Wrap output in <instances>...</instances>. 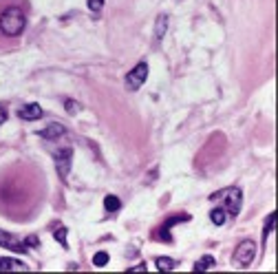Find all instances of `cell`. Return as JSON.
Masks as SVG:
<instances>
[{"label":"cell","instance_id":"1","mask_svg":"<svg viewBox=\"0 0 278 274\" xmlns=\"http://www.w3.org/2000/svg\"><path fill=\"white\" fill-rule=\"evenodd\" d=\"M27 27V16L22 7H7L0 14V33H5L7 38H18Z\"/></svg>","mask_w":278,"mask_h":274},{"label":"cell","instance_id":"2","mask_svg":"<svg viewBox=\"0 0 278 274\" xmlns=\"http://www.w3.org/2000/svg\"><path fill=\"white\" fill-rule=\"evenodd\" d=\"M210 201H223L221 208L228 212V217H238V212H241V204H243V193H241L236 186H230V188L212 193L210 194Z\"/></svg>","mask_w":278,"mask_h":274},{"label":"cell","instance_id":"3","mask_svg":"<svg viewBox=\"0 0 278 274\" xmlns=\"http://www.w3.org/2000/svg\"><path fill=\"white\" fill-rule=\"evenodd\" d=\"M256 257V241L254 239H241L238 245L234 248V261L238 268H249Z\"/></svg>","mask_w":278,"mask_h":274},{"label":"cell","instance_id":"4","mask_svg":"<svg viewBox=\"0 0 278 274\" xmlns=\"http://www.w3.org/2000/svg\"><path fill=\"white\" fill-rule=\"evenodd\" d=\"M148 71H150L148 62L139 60L137 64H135V69H130L128 73H126V78H124L126 89H128V91H139V89H141L144 82L148 80Z\"/></svg>","mask_w":278,"mask_h":274},{"label":"cell","instance_id":"5","mask_svg":"<svg viewBox=\"0 0 278 274\" xmlns=\"http://www.w3.org/2000/svg\"><path fill=\"white\" fill-rule=\"evenodd\" d=\"M53 160H55V168H58V175L60 179L66 181L69 179V170H71V164H73V148H60L53 153Z\"/></svg>","mask_w":278,"mask_h":274},{"label":"cell","instance_id":"6","mask_svg":"<svg viewBox=\"0 0 278 274\" xmlns=\"http://www.w3.org/2000/svg\"><path fill=\"white\" fill-rule=\"evenodd\" d=\"M185 221H190V214H172V217H168V219L164 221V226H161V228L153 234L154 241H166V243H172V234H170V230H172L177 224H185Z\"/></svg>","mask_w":278,"mask_h":274},{"label":"cell","instance_id":"7","mask_svg":"<svg viewBox=\"0 0 278 274\" xmlns=\"http://www.w3.org/2000/svg\"><path fill=\"white\" fill-rule=\"evenodd\" d=\"M0 248L9 250V252H14V254H25L27 250H29L25 245V239H18L15 234L5 232V230H0Z\"/></svg>","mask_w":278,"mask_h":274},{"label":"cell","instance_id":"8","mask_svg":"<svg viewBox=\"0 0 278 274\" xmlns=\"http://www.w3.org/2000/svg\"><path fill=\"white\" fill-rule=\"evenodd\" d=\"M18 115H20V120H27V122H35V120H40V117H45V113H42L40 104H35V102L22 106V109L18 111Z\"/></svg>","mask_w":278,"mask_h":274},{"label":"cell","instance_id":"9","mask_svg":"<svg viewBox=\"0 0 278 274\" xmlns=\"http://www.w3.org/2000/svg\"><path fill=\"white\" fill-rule=\"evenodd\" d=\"M64 135H66V126L58 124V122H53V124H49L46 129L40 130V137H42V140H60V137H64Z\"/></svg>","mask_w":278,"mask_h":274},{"label":"cell","instance_id":"10","mask_svg":"<svg viewBox=\"0 0 278 274\" xmlns=\"http://www.w3.org/2000/svg\"><path fill=\"white\" fill-rule=\"evenodd\" d=\"M27 270H29V265L18 259H11V257L0 259V272H27Z\"/></svg>","mask_w":278,"mask_h":274},{"label":"cell","instance_id":"11","mask_svg":"<svg viewBox=\"0 0 278 274\" xmlns=\"http://www.w3.org/2000/svg\"><path fill=\"white\" fill-rule=\"evenodd\" d=\"M166 31H168V16L161 14V16H157V25H154V45L161 42V38L166 35Z\"/></svg>","mask_w":278,"mask_h":274},{"label":"cell","instance_id":"12","mask_svg":"<svg viewBox=\"0 0 278 274\" xmlns=\"http://www.w3.org/2000/svg\"><path fill=\"white\" fill-rule=\"evenodd\" d=\"M274 224H276V212H269V217L265 219V226H263V239H261V245H263V250H265V245H267V237L274 232Z\"/></svg>","mask_w":278,"mask_h":274},{"label":"cell","instance_id":"13","mask_svg":"<svg viewBox=\"0 0 278 274\" xmlns=\"http://www.w3.org/2000/svg\"><path fill=\"white\" fill-rule=\"evenodd\" d=\"M214 263H216V259H214L212 254H203V257L192 265V270H194V272H205V270H210Z\"/></svg>","mask_w":278,"mask_h":274},{"label":"cell","instance_id":"14","mask_svg":"<svg viewBox=\"0 0 278 274\" xmlns=\"http://www.w3.org/2000/svg\"><path fill=\"white\" fill-rule=\"evenodd\" d=\"M154 265H157L159 272H170V270L177 268V261L170 259V257H157V261H154Z\"/></svg>","mask_w":278,"mask_h":274},{"label":"cell","instance_id":"15","mask_svg":"<svg viewBox=\"0 0 278 274\" xmlns=\"http://www.w3.org/2000/svg\"><path fill=\"white\" fill-rule=\"evenodd\" d=\"M225 219H228V212H225L221 206H216V208L210 210V221H212L214 226H223Z\"/></svg>","mask_w":278,"mask_h":274},{"label":"cell","instance_id":"16","mask_svg":"<svg viewBox=\"0 0 278 274\" xmlns=\"http://www.w3.org/2000/svg\"><path fill=\"white\" fill-rule=\"evenodd\" d=\"M119 208H122V199L115 197V194H106L104 197V210L106 212H117Z\"/></svg>","mask_w":278,"mask_h":274},{"label":"cell","instance_id":"17","mask_svg":"<svg viewBox=\"0 0 278 274\" xmlns=\"http://www.w3.org/2000/svg\"><path fill=\"white\" fill-rule=\"evenodd\" d=\"M66 234H69V230H66L64 226H60V228L53 232V237H55V241H58V243L62 245V248L69 250V241H66Z\"/></svg>","mask_w":278,"mask_h":274},{"label":"cell","instance_id":"18","mask_svg":"<svg viewBox=\"0 0 278 274\" xmlns=\"http://www.w3.org/2000/svg\"><path fill=\"white\" fill-rule=\"evenodd\" d=\"M86 7H89V11L93 16H99L102 9H104V0H86Z\"/></svg>","mask_w":278,"mask_h":274},{"label":"cell","instance_id":"19","mask_svg":"<svg viewBox=\"0 0 278 274\" xmlns=\"http://www.w3.org/2000/svg\"><path fill=\"white\" fill-rule=\"evenodd\" d=\"M108 259H110L108 252H97L93 257V265H95V268H104V265L108 263Z\"/></svg>","mask_w":278,"mask_h":274},{"label":"cell","instance_id":"20","mask_svg":"<svg viewBox=\"0 0 278 274\" xmlns=\"http://www.w3.org/2000/svg\"><path fill=\"white\" fill-rule=\"evenodd\" d=\"M64 109H66V113L75 115V113L82 111V106H79V102H75V100H64Z\"/></svg>","mask_w":278,"mask_h":274},{"label":"cell","instance_id":"21","mask_svg":"<svg viewBox=\"0 0 278 274\" xmlns=\"http://www.w3.org/2000/svg\"><path fill=\"white\" fill-rule=\"evenodd\" d=\"M25 245H27V248H35V245H38V237H33V234H31V237H27Z\"/></svg>","mask_w":278,"mask_h":274},{"label":"cell","instance_id":"22","mask_svg":"<svg viewBox=\"0 0 278 274\" xmlns=\"http://www.w3.org/2000/svg\"><path fill=\"white\" fill-rule=\"evenodd\" d=\"M146 270H148L146 263H137V265H133V268H128V272H146Z\"/></svg>","mask_w":278,"mask_h":274},{"label":"cell","instance_id":"23","mask_svg":"<svg viewBox=\"0 0 278 274\" xmlns=\"http://www.w3.org/2000/svg\"><path fill=\"white\" fill-rule=\"evenodd\" d=\"M7 117H9V115H7V106H5V104H0V124H5Z\"/></svg>","mask_w":278,"mask_h":274}]
</instances>
